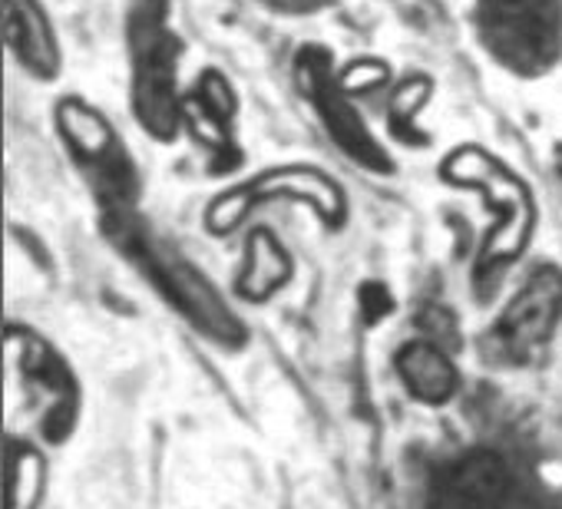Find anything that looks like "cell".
I'll return each instance as SVG.
<instances>
[{
  "label": "cell",
  "mask_w": 562,
  "mask_h": 509,
  "mask_svg": "<svg viewBox=\"0 0 562 509\" xmlns=\"http://www.w3.org/2000/svg\"><path fill=\"white\" fill-rule=\"evenodd\" d=\"M476 24L499 64L536 77L559 57L562 0H480Z\"/></svg>",
  "instance_id": "cell-1"
},
{
  "label": "cell",
  "mask_w": 562,
  "mask_h": 509,
  "mask_svg": "<svg viewBox=\"0 0 562 509\" xmlns=\"http://www.w3.org/2000/svg\"><path fill=\"white\" fill-rule=\"evenodd\" d=\"M113 235L120 238V245L133 255V259L143 265V272L156 282V289H162V295L182 312L189 315L205 335L222 338V341H235L241 338V325L225 312V305L218 302V295L202 282V275L182 262L179 255L156 241L153 235H146L143 228H136L126 215H116L110 222Z\"/></svg>",
  "instance_id": "cell-2"
},
{
  "label": "cell",
  "mask_w": 562,
  "mask_h": 509,
  "mask_svg": "<svg viewBox=\"0 0 562 509\" xmlns=\"http://www.w3.org/2000/svg\"><path fill=\"white\" fill-rule=\"evenodd\" d=\"M133 60H136V116L153 136H172L179 123L176 60L179 44L162 24V0H139L133 11Z\"/></svg>",
  "instance_id": "cell-3"
},
{
  "label": "cell",
  "mask_w": 562,
  "mask_h": 509,
  "mask_svg": "<svg viewBox=\"0 0 562 509\" xmlns=\"http://www.w3.org/2000/svg\"><path fill=\"white\" fill-rule=\"evenodd\" d=\"M559 315H562V272L539 269L526 282V289L509 302L503 318L493 325L486 338L490 354L496 361H513V364L532 361L546 348Z\"/></svg>",
  "instance_id": "cell-4"
},
{
  "label": "cell",
  "mask_w": 562,
  "mask_h": 509,
  "mask_svg": "<svg viewBox=\"0 0 562 509\" xmlns=\"http://www.w3.org/2000/svg\"><path fill=\"white\" fill-rule=\"evenodd\" d=\"M60 129L67 136V143L74 146V152L83 159L90 179L100 185L103 202H110V208H123V202L130 199L133 189V169L110 129V123H103L90 106L67 100L57 110Z\"/></svg>",
  "instance_id": "cell-5"
},
{
  "label": "cell",
  "mask_w": 562,
  "mask_h": 509,
  "mask_svg": "<svg viewBox=\"0 0 562 509\" xmlns=\"http://www.w3.org/2000/svg\"><path fill=\"white\" fill-rule=\"evenodd\" d=\"M299 80H302L305 93L312 97V106L322 113V120H325L328 133L335 136V143L351 159H358L361 166H371V169L387 172L391 162H387L384 149L364 129V123L355 113V106L341 97V87H338V80L328 70V54L325 50H305L299 57Z\"/></svg>",
  "instance_id": "cell-6"
},
{
  "label": "cell",
  "mask_w": 562,
  "mask_h": 509,
  "mask_svg": "<svg viewBox=\"0 0 562 509\" xmlns=\"http://www.w3.org/2000/svg\"><path fill=\"white\" fill-rule=\"evenodd\" d=\"M4 31L18 60L37 77H57V41L37 0H4Z\"/></svg>",
  "instance_id": "cell-7"
},
{
  "label": "cell",
  "mask_w": 562,
  "mask_h": 509,
  "mask_svg": "<svg viewBox=\"0 0 562 509\" xmlns=\"http://www.w3.org/2000/svg\"><path fill=\"white\" fill-rule=\"evenodd\" d=\"M397 371L407 384V391L424 400V404H447L457 387H460V374L450 364V358L443 354L440 344L434 341H411L401 348L397 354Z\"/></svg>",
  "instance_id": "cell-8"
},
{
  "label": "cell",
  "mask_w": 562,
  "mask_h": 509,
  "mask_svg": "<svg viewBox=\"0 0 562 509\" xmlns=\"http://www.w3.org/2000/svg\"><path fill=\"white\" fill-rule=\"evenodd\" d=\"M44 486V463L31 446L8 443V509H34Z\"/></svg>",
  "instance_id": "cell-9"
},
{
  "label": "cell",
  "mask_w": 562,
  "mask_h": 509,
  "mask_svg": "<svg viewBox=\"0 0 562 509\" xmlns=\"http://www.w3.org/2000/svg\"><path fill=\"white\" fill-rule=\"evenodd\" d=\"M417 325L424 328L427 341L440 344V348H457V321L447 308H437V305H427L420 315H417Z\"/></svg>",
  "instance_id": "cell-10"
},
{
  "label": "cell",
  "mask_w": 562,
  "mask_h": 509,
  "mask_svg": "<svg viewBox=\"0 0 562 509\" xmlns=\"http://www.w3.org/2000/svg\"><path fill=\"white\" fill-rule=\"evenodd\" d=\"M391 308H394V298H391V292L384 289V285H364L361 289V312H364V318L374 325V321H381L384 315H391Z\"/></svg>",
  "instance_id": "cell-11"
}]
</instances>
